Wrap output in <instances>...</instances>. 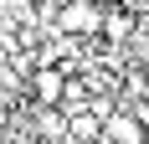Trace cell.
Instances as JSON below:
<instances>
[{"instance_id":"1","label":"cell","mask_w":149,"mask_h":144,"mask_svg":"<svg viewBox=\"0 0 149 144\" xmlns=\"http://www.w3.org/2000/svg\"><path fill=\"white\" fill-rule=\"evenodd\" d=\"M98 26H103L98 0H67L62 5V31H98Z\"/></svg>"},{"instance_id":"3","label":"cell","mask_w":149,"mask_h":144,"mask_svg":"<svg viewBox=\"0 0 149 144\" xmlns=\"http://www.w3.org/2000/svg\"><path fill=\"white\" fill-rule=\"evenodd\" d=\"M62 87H67V82H62L57 67H41V72H36V103H62V98H67Z\"/></svg>"},{"instance_id":"6","label":"cell","mask_w":149,"mask_h":144,"mask_svg":"<svg viewBox=\"0 0 149 144\" xmlns=\"http://www.w3.org/2000/svg\"><path fill=\"white\" fill-rule=\"evenodd\" d=\"M144 144H149V134H144Z\"/></svg>"},{"instance_id":"2","label":"cell","mask_w":149,"mask_h":144,"mask_svg":"<svg viewBox=\"0 0 149 144\" xmlns=\"http://www.w3.org/2000/svg\"><path fill=\"white\" fill-rule=\"evenodd\" d=\"M103 134H108L113 144H144V129H139L129 113H113V118L103 124Z\"/></svg>"},{"instance_id":"4","label":"cell","mask_w":149,"mask_h":144,"mask_svg":"<svg viewBox=\"0 0 149 144\" xmlns=\"http://www.w3.org/2000/svg\"><path fill=\"white\" fill-rule=\"evenodd\" d=\"M129 26H134V21H129V10H103V26H98V31H108L113 41H123V36H129Z\"/></svg>"},{"instance_id":"7","label":"cell","mask_w":149,"mask_h":144,"mask_svg":"<svg viewBox=\"0 0 149 144\" xmlns=\"http://www.w3.org/2000/svg\"><path fill=\"white\" fill-rule=\"evenodd\" d=\"M144 5H149V0H144Z\"/></svg>"},{"instance_id":"5","label":"cell","mask_w":149,"mask_h":144,"mask_svg":"<svg viewBox=\"0 0 149 144\" xmlns=\"http://www.w3.org/2000/svg\"><path fill=\"white\" fill-rule=\"evenodd\" d=\"M93 134H98V118L72 108V118H67V139H93Z\"/></svg>"}]
</instances>
